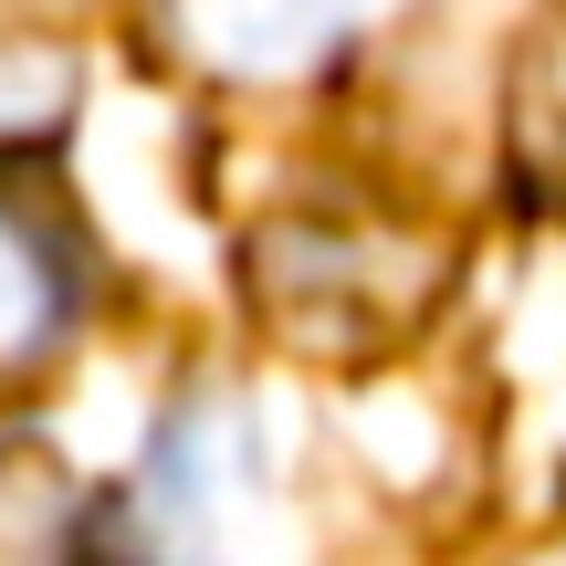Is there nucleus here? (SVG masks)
<instances>
[{
  "mask_svg": "<svg viewBox=\"0 0 566 566\" xmlns=\"http://www.w3.org/2000/svg\"><path fill=\"white\" fill-rule=\"evenodd\" d=\"M84 325V273L53 210L0 189V388H32Z\"/></svg>",
  "mask_w": 566,
  "mask_h": 566,
  "instance_id": "nucleus-1",
  "label": "nucleus"
},
{
  "mask_svg": "<svg viewBox=\"0 0 566 566\" xmlns=\"http://www.w3.org/2000/svg\"><path fill=\"white\" fill-rule=\"evenodd\" d=\"M74 116V63L53 42H0V147H42Z\"/></svg>",
  "mask_w": 566,
  "mask_h": 566,
  "instance_id": "nucleus-2",
  "label": "nucleus"
}]
</instances>
